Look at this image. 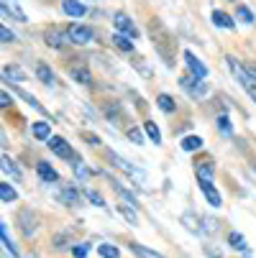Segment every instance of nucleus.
I'll list each match as a JSON object with an SVG mask.
<instances>
[{
    "instance_id": "21",
    "label": "nucleus",
    "mask_w": 256,
    "mask_h": 258,
    "mask_svg": "<svg viewBox=\"0 0 256 258\" xmlns=\"http://www.w3.org/2000/svg\"><path fill=\"white\" fill-rule=\"evenodd\" d=\"M97 253H100L103 258H121L118 245H111V243H100V245H97Z\"/></svg>"
},
{
    "instance_id": "41",
    "label": "nucleus",
    "mask_w": 256,
    "mask_h": 258,
    "mask_svg": "<svg viewBox=\"0 0 256 258\" xmlns=\"http://www.w3.org/2000/svg\"><path fill=\"white\" fill-rule=\"evenodd\" d=\"M243 69H246V75L256 82V61H246V64H243Z\"/></svg>"
},
{
    "instance_id": "38",
    "label": "nucleus",
    "mask_w": 256,
    "mask_h": 258,
    "mask_svg": "<svg viewBox=\"0 0 256 258\" xmlns=\"http://www.w3.org/2000/svg\"><path fill=\"white\" fill-rule=\"evenodd\" d=\"M128 138H131L133 143H138V146L143 143V133H141L138 128H128Z\"/></svg>"
},
{
    "instance_id": "35",
    "label": "nucleus",
    "mask_w": 256,
    "mask_h": 258,
    "mask_svg": "<svg viewBox=\"0 0 256 258\" xmlns=\"http://www.w3.org/2000/svg\"><path fill=\"white\" fill-rule=\"evenodd\" d=\"M118 210H121V215H123V217L128 220V223H131V225H136V223H138V215H136L133 210H128L126 205H118Z\"/></svg>"
},
{
    "instance_id": "24",
    "label": "nucleus",
    "mask_w": 256,
    "mask_h": 258,
    "mask_svg": "<svg viewBox=\"0 0 256 258\" xmlns=\"http://www.w3.org/2000/svg\"><path fill=\"white\" fill-rule=\"evenodd\" d=\"M36 77H39L44 85H52V82H54V72H52L46 64H39V67H36Z\"/></svg>"
},
{
    "instance_id": "12",
    "label": "nucleus",
    "mask_w": 256,
    "mask_h": 258,
    "mask_svg": "<svg viewBox=\"0 0 256 258\" xmlns=\"http://www.w3.org/2000/svg\"><path fill=\"white\" fill-rule=\"evenodd\" d=\"M36 171H39V176L44 179V181H59V174H57V169L52 166V164H46V161H39L36 164Z\"/></svg>"
},
{
    "instance_id": "32",
    "label": "nucleus",
    "mask_w": 256,
    "mask_h": 258,
    "mask_svg": "<svg viewBox=\"0 0 256 258\" xmlns=\"http://www.w3.org/2000/svg\"><path fill=\"white\" fill-rule=\"evenodd\" d=\"M113 187H116V192H118V195H121L123 200H128L131 205H136V197H133V192H128V189L123 187V184H121V181H113Z\"/></svg>"
},
{
    "instance_id": "31",
    "label": "nucleus",
    "mask_w": 256,
    "mask_h": 258,
    "mask_svg": "<svg viewBox=\"0 0 256 258\" xmlns=\"http://www.w3.org/2000/svg\"><path fill=\"white\" fill-rule=\"evenodd\" d=\"M62 202H67V205H80V195L72 189V187H67V189L62 192Z\"/></svg>"
},
{
    "instance_id": "10",
    "label": "nucleus",
    "mask_w": 256,
    "mask_h": 258,
    "mask_svg": "<svg viewBox=\"0 0 256 258\" xmlns=\"http://www.w3.org/2000/svg\"><path fill=\"white\" fill-rule=\"evenodd\" d=\"M69 77L75 80V82H80V85H90V82H92V72L80 64V67H72V69H69Z\"/></svg>"
},
{
    "instance_id": "15",
    "label": "nucleus",
    "mask_w": 256,
    "mask_h": 258,
    "mask_svg": "<svg viewBox=\"0 0 256 258\" xmlns=\"http://www.w3.org/2000/svg\"><path fill=\"white\" fill-rule=\"evenodd\" d=\"M213 23L218 26V28H236V23L231 21V16L228 13H223V11H213Z\"/></svg>"
},
{
    "instance_id": "23",
    "label": "nucleus",
    "mask_w": 256,
    "mask_h": 258,
    "mask_svg": "<svg viewBox=\"0 0 256 258\" xmlns=\"http://www.w3.org/2000/svg\"><path fill=\"white\" fill-rule=\"evenodd\" d=\"M195 174H197V179L200 181H213V166L208 164V161H202V164H197V169H195Z\"/></svg>"
},
{
    "instance_id": "3",
    "label": "nucleus",
    "mask_w": 256,
    "mask_h": 258,
    "mask_svg": "<svg viewBox=\"0 0 256 258\" xmlns=\"http://www.w3.org/2000/svg\"><path fill=\"white\" fill-rule=\"evenodd\" d=\"M44 41H46V46H52V49H64L67 44H72V41H69V33L62 31V28H49V31L44 33Z\"/></svg>"
},
{
    "instance_id": "17",
    "label": "nucleus",
    "mask_w": 256,
    "mask_h": 258,
    "mask_svg": "<svg viewBox=\"0 0 256 258\" xmlns=\"http://www.w3.org/2000/svg\"><path fill=\"white\" fill-rule=\"evenodd\" d=\"M131 253H136L138 258H164L162 253L151 250V248H146V245H138V243H131Z\"/></svg>"
},
{
    "instance_id": "43",
    "label": "nucleus",
    "mask_w": 256,
    "mask_h": 258,
    "mask_svg": "<svg viewBox=\"0 0 256 258\" xmlns=\"http://www.w3.org/2000/svg\"><path fill=\"white\" fill-rule=\"evenodd\" d=\"M0 105H3V107H8V105H13V100L8 97V92H3V95H0Z\"/></svg>"
},
{
    "instance_id": "16",
    "label": "nucleus",
    "mask_w": 256,
    "mask_h": 258,
    "mask_svg": "<svg viewBox=\"0 0 256 258\" xmlns=\"http://www.w3.org/2000/svg\"><path fill=\"white\" fill-rule=\"evenodd\" d=\"M228 245H231L233 250H243V253L248 250V243H246V238H243L241 233H236V230H231V233H228Z\"/></svg>"
},
{
    "instance_id": "4",
    "label": "nucleus",
    "mask_w": 256,
    "mask_h": 258,
    "mask_svg": "<svg viewBox=\"0 0 256 258\" xmlns=\"http://www.w3.org/2000/svg\"><path fill=\"white\" fill-rule=\"evenodd\" d=\"M179 85H182V90H185L190 97H202L205 92H208V85L202 82V80H192V77H182L179 80Z\"/></svg>"
},
{
    "instance_id": "36",
    "label": "nucleus",
    "mask_w": 256,
    "mask_h": 258,
    "mask_svg": "<svg viewBox=\"0 0 256 258\" xmlns=\"http://www.w3.org/2000/svg\"><path fill=\"white\" fill-rule=\"evenodd\" d=\"M87 200H90L92 205H97V207H108V205H105V200H103V195H100V192H95V189H87Z\"/></svg>"
},
{
    "instance_id": "19",
    "label": "nucleus",
    "mask_w": 256,
    "mask_h": 258,
    "mask_svg": "<svg viewBox=\"0 0 256 258\" xmlns=\"http://www.w3.org/2000/svg\"><path fill=\"white\" fill-rule=\"evenodd\" d=\"M200 149H202V138L200 136L182 138V151H200Z\"/></svg>"
},
{
    "instance_id": "20",
    "label": "nucleus",
    "mask_w": 256,
    "mask_h": 258,
    "mask_svg": "<svg viewBox=\"0 0 256 258\" xmlns=\"http://www.w3.org/2000/svg\"><path fill=\"white\" fill-rule=\"evenodd\" d=\"M143 131H146V136H149L157 146L162 143V131H159V125H157L154 120H146V123H143Z\"/></svg>"
},
{
    "instance_id": "34",
    "label": "nucleus",
    "mask_w": 256,
    "mask_h": 258,
    "mask_svg": "<svg viewBox=\"0 0 256 258\" xmlns=\"http://www.w3.org/2000/svg\"><path fill=\"white\" fill-rule=\"evenodd\" d=\"M3 13H6V16L11 13V16H16L21 23H26V13H23V11H18L16 6H8V3H3Z\"/></svg>"
},
{
    "instance_id": "7",
    "label": "nucleus",
    "mask_w": 256,
    "mask_h": 258,
    "mask_svg": "<svg viewBox=\"0 0 256 258\" xmlns=\"http://www.w3.org/2000/svg\"><path fill=\"white\" fill-rule=\"evenodd\" d=\"M185 64H187V69L192 72L197 80H205V77H208V67H205L192 51H185Z\"/></svg>"
},
{
    "instance_id": "39",
    "label": "nucleus",
    "mask_w": 256,
    "mask_h": 258,
    "mask_svg": "<svg viewBox=\"0 0 256 258\" xmlns=\"http://www.w3.org/2000/svg\"><path fill=\"white\" fill-rule=\"evenodd\" d=\"M182 223H187V228H190V230L200 233V228H197V220H192L190 215H182Z\"/></svg>"
},
{
    "instance_id": "8",
    "label": "nucleus",
    "mask_w": 256,
    "mask_h": 258,
    "mask_svg": "<svg viewBox=\"0 0 256 258\" xmlns=\"http://www.w3.org/2000/svg\"><path fill=\"white\" fill-rule=\"evenodd\" d=\"M113 23H116V28H118V31H123V33L133 36V39L138 36V28L128 21V16H126V13H116V16H113Z\"/></svg>"
},
{
    "instance_id": "26",
    "label": "nucleus",
    "mask_w": 256,
    "mask_h": 258,
    "mask_svg": "<svg viewBox=\"0 0 256 258\" xmlns=\"http://www.w3.org/2000/svg\"><path fill=\"white\" fill-rule=\"evenodd\" d=\"M113 44L121 51H133V41H128V36H123V33H113Z\"/></svg>"
},
{
    "instance_id": "11",
    "label": "nucleus",
    "mask_w": 256,
    "mask_h": 258,
    "mask_svg": "<svg viewBox=\"0 0 256 258\" xmlns=\"http://www.w3.org/2000/svg\"><path fill=\"white\" fill-rule=\"evenodd\" d=\"M31 133H33V138H39V141H49V138H52V123L36 120V123L31 125Z\"/></svg>"
},
{
    "instance_id": "33",
    "label": "nucleus",
    "mask_w": 256,
    "mask_h": 258,
    "mask_svg": "<svg viewBox=\"0 0 256 258\" xmlns=\"http://www.w3.org/2000/svg\"><path fill=\"white\" fill-rule=\"evenodd\" d=\"M0 233H3V245H6V250H11V255H16V248H13V243H11V238H8V223H0Z\"/></svg>"
},
{
    "instance_id": "18",
    "label": "nucleus",
    "mask_w": 256,
    "mask_h": 258,
    "mask_svg": "<svg viewBox=\"0 0 256 258\" xmlns=\"http://www.w3.org/2000/svg\"><path fill=\"white\" fill-rule=\"evenodd\" d=\"M52 245H54L57 250H67V248L72 245V233H57V235L52 238Z\"/></svg>"
},
{
    "instance_id": "37",
    "label": "nucleus",
    "mask_w": 256,
    "mask_h": 258,
    "mask_svg": "<svg viewBox=\"0 0 256 258\" xmlns=\"http://www.w3.org/2000/svg\"><path fill=\"white\" fill-rule=\"evenodd\" d=\"M0 39H3V44H13V41H16V36H13L6 26H0Z\"/></svg>"
},
{
    "instance_id": "22",
    "label": "nucleus",
    "mask_w": 256,
    "mask_h": 258,
    "mask_svg": "<svg viewBox=\"0 0 256 258\" xmlns=\"http://www.w3.org/2000/svg\"><path fill=\"white\" fill-rule=\"evenodd\" d=\"M16 197H18V195H16V189L11 187V184H8V181H3V184H0V200H3L6 205H11V202H16Z\"/></svg>"
},
{
    "instance_id": "27",
    "label": "nucleus",
    "mask_w": 256,
    "mask_h": 258,
    "mask_svg": "<svg viewBox=\"0 0 256 258\" xmlns=\"http://www.w3.org/2000/svg\"><path fill=\"white\" fill-rule=\"evenodd\" d=\"M157 105H159V107L164 110V113H174V110H177V105H174V100H172L169 95H164V92H162V95L157 97Z\"/></svg>"
},
{
    "instance_id": "5",
    "label": "nucleus",
    "mask_w": 256,
    "mask_h": 258,
    "mask_svg": "<svg viewBox=\"0 0 256 258\" xmlns=\"http://www.w3.org/2000/svg\"><path fill=\"white\" fill-rule=\"evenodd\" d=\"M111 161H113V164H116L118 169H123V171H126L128 176L138 179V184H146V176H143V174H141V171H138L136 166H131V164H128V161L123 159V156H118V154H113V151H111Z\"/></svg>"
},
{
    "instance_id": "29",
    "label": "nucleus",
    "mask_w": 256,
    "mask_h": 258,
    "mask_svg": "<svg viewBox=\"0 0 256 258\" xmlns=\"http://www.w3.org/2000/svg\"><path fill=\"white\" fill-rule=\"evenodd\" d=\"M236 18H238L241 23H253V21H256V18H253V13H251L246 6H241V3L236 6Z\"/></svg>"
},
{
    "instance_id": "2",
    "label": "nucleus",
    "mask_w": 256,
    "mask_h": 258,
    "mask_svg": "<svg viewBox=\"0 0 256 258\" xmlns=\"http://www.w3.org/2000/svg\"><path fill=\"white\" fill-rule=\"evenodd\" d=\"M67 33H69V41L72 44H90L92 39H95V33H92V28H87V26H80V23H75V26H69L67 28Z\"/></svg>"
},
{
    "instance_id": "6",
    "label": "nucleus",
    "mask_w": 256,
    "mask_h": 258,
    "mask_svg": "<svg viewBox=\"0 0 256 258\" xmlns=\"http://www.w3.org/2000/svg\"><path fill=\"white\" fill-rule=\"evenodd\" d=\"M46 146H49V149H52V151H54V154H57L59 159H75V156H72V149H69V143H67V141H64L62 136H52Z\"/></svg>"
},
{
    "instance_id": "30",
    "label": "nucleus",
    "mask_w": 256,
    "mask_h": 258,
    "mask_svg": "<svg viewBox=\"0 0 256 258\" xmlns=\"http://www.w3.org/2000/svg\"><path fill=\"white\" fill-rule=\"evenodd\" d=\"M3 171H6V174H11L13 179H21V176H23V174H21V169H18L8 156H3Z\"/></svg>"
},
{
    "instance_id": "28",
    "label": "nucleus",
    "mask_w": 256,
    "mask_h": 258,
    "mask_svg": "<svg viewBox=\"0 0 256 258\" xmlns=\"http://www.w3.org/2000/svg\"><path fill=\"white\" fill-rule=\"evenodd\" d=\"M3 77H6V80H13V82H23V80H26V75H23L18 67H6V69H3Z\"/></svg>"
},
{
    "instance_id": "1",
    "label": "nucleus",
    "mask_w": 256,
    "mask_h": 258,
    "mask_svg": "<svg viewBox=\"0 0 256 258\" xmlns=\"http://www.w3.org/2000/svg\"><path fill=\"white\" fill-rule=\"evenodd\" d=\"M226 61H228V67H231V72H233V75H236V80L241 82V87L248 92V97L256 102V82L246 75V69H243V64H236V59L233 56H226Z\"/></svg>"
},
{
    "instance_id": "14",
    "label": "nucleus",
    "mask_w": 256,
    "mask_h": 258,
    "mask_svg": "<svg viewBox=\"0 0 256 258\" xmlns=\"http://www.w3.org/2000/svg\"><path fill=\"white\" fill-rule=\"evenodd\" d=\"M28 217H31V210H23L21 215H18V220H21V230H23V235L26 238H31L33 233H36V223H39V220H31V223H28Z\"/></svg>"
},
{
    "instance_id": "44",
    "label": "nucleus",
    "mask_w": 256,
    "mask_h": 258,
    "mask_svg": "<svg viewBox=\"0 0 256 258\" xmlns=\"http://www.w3.org/2000/svg\"><path fill=\"white\" fill-rule=\"evenodd\" d=\"M231 3H236V0H231Z\"/></svg>"
},
{
    "instance_id": "9",
    "label": "nucleus",
    "mask_w": 256,
    "mask_h": 258,
    "mask_svg": "<svg viewBox=\"0 0 256 258\" xmlns=\"http://www.w3.org/2000/svg\"><path fill=\"white\" fill-rule=\"evenodd\" d=\"M62 11L67 16H72V18H82L87 13V8L80 3V0H62Z\"/></svg>"
},
{
    "instance_id": "25",
    "label": "nucleus",
    "mask_w": 256,
    "mask_h": 258,
    "mask_svg": "<svg viewBox=\"0 0 256 258\" xmlns=\"http://www.w3.org/2000/svg\"><path fill=\"white\" fill-rule=\"evenodd\" d=\"M72 169H75L77 179H90V176H92V171L87 169V164H85L82 159H75V164H72Z\"/></svg>"
},
{
    "instance_id": "42",
    "label": "nucleus",
    "mask_w": 256,
    "mask_h": 258,
    "mask_svg": "<svg viewBox=\"0 0 256 258\" xmlns=\"http://www.w3.org/2000/svg\"><path fill=\"white\" fill-rule=\"evenodd\" d=\"M87 250H90V245H87V243H82V245H77V248H75V255H77V258H85V255H87Z\"/></svg>"
},
{
    "instance_id": "40",
    "label": "nucleus",
    "mask_w": 256,
    "mask_h": 258,
    "mask_svg": "<svg viewBox=\"0 0 256 258\" xmlns=\"http://www.w3.org/2000/svg\"><path fill=\"white\" fill-rule=\"evenodd\" d=\"M218 125H221L223 133H231V123H228V115H218Z\"/></svg>"
},
{
    "instance_id": "13",
    "label": "nucleus",
    "mask_w": 256,
    "mask_h": 258,
    "mask_svg": "<svg viewBox=\"0 0 256 258\" xmlns=\"http://www.w3.org/2000/svg\"><path fill=\"white\" fill-rule=\"evenodd\" d=\"M200 189L213 207H221V195H218V189H213V181H200Z\"/></svg>"
}]
</instances>
